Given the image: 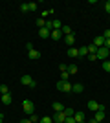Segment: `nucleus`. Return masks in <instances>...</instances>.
<instances>
[{"instance_id": "nucleus-1", "label": "nucleus", "mask_w": 110, "mask_h": 123, "mask_svg": "<svg viewBox=\"0 0 110 123\" xmlns=\"http://www.w3.org/2000/svg\"><path fill=\"white\" fill-rule=\"evenodd\" d=\"M22 110H24L26 114H29V116L35 112V105H33L31 99H24V101H22Z\"/></svg>"}, {"instance_id": "nucleus-2", "label": "nucleus", "mask_w": 110, "mask_h": 123, "mask_svg": "<svg viewBox=\"0 0 110 123\" xmlns=\"http://www.w3.org/2000/svg\"><path fill=\"white\" fill-rule=\"evenodd\" d=\"M108 55H110V50L108 48H99V50H97V53H95V59H99V61H106V59H108Z\"/></svg>"}, {"instance_id": "nucleus-3", "label": "nucleus", "mask_w": 110, "mask_h": 123, "mask_svg": "<svg viewBox=\"0 0 110 123\" xmlns=\"http://www.w3.org/2000/svg\"><path fill=\"white\" fill-rule=\"evenodd\" d=\"M20 83L24 85V86H29V88H35L37 86V83L31 79V75H22L20 77Z\"/></svg>"}, {"instance_id": "nucleus-4", "label": "nucleus", "mask_w": 110, "mask_h": 123, "mask_svg": "<svg viewBox=\"0 0 110 123\" xmlns=\"http://www.w3.org/2000/svg\"><path fill=\"white\" fill-rule=\"evenodd\" d=\"M50 37H52L53 41H61L64 35H63V31H61V30H53L52 33H50Z\"/></svg>"}, {"instance_id": "nucleus-5", "label": "nucleus", "mask_w": 110, "mask_h": 123, "mask_svg": "<svg viewBox=\"0 0 110 123\" xmlns=\"http://www.w3.org/2000/svg\"><path fill=\"white\" fill-rule=\"evenodd\" d=\"M64 42L68 44V48L73 46V42H75V37H73V33H70V35H64Z\"/></svg>"}, {"instance_id": "nucleus-6", "label": "nucleus", "mask_w": 110, "mask_h": 123, "mask_svg": "<svg viewBox=\"0 0 110 123\" xmlns=\"http://www.w3.org/2000/svg\"><path fill=\"white\" fill-rule=\"evenodd\" d=\"M92 44H95V46H97V48H103V46H105V39H103V35L95 37V39H94V42H92Z\"/></svg>"}, {"instance_id": "nucleus-7", "label": "nucleus", "mask_w": 110, "mask_h": 123, "mask_svg": "<svg viewBox=\"0 0 110 123\" xmlns=\"http://www.w3.org/2000/svg\"><path fill=\"white\" fill-rule=\"evenodd\" d=\"M55 123H64V119H66V116H64V112H55Z\"/></svg>"}, {"instance_id": "nucleus-8", "label": "nucleus", "mask_w": 110, "mask_h": 123, "mask_svg": "<svg viewBox=\"0 0 110 123\" xmlns=\"http://www.w3.org/2000/svg\"><path fill=\"white\" fill-rule=\"evenodd\" d=\"M50 33H52V31L46 30V28H41V30H39V37H41V39H48V37H50Z\"/></svg>"}, {"instance_id": "nucleus-9", "label": "nucleus", "mask_w": 110, "mask_h": 123, "mask_svg": "<svg viewBox=\"0 0 110 123\" xmlns=\"http://www.w3.org/2000/svg\"><path fill=\"white\" fill-rule=\"evenodd\" d=\"M52 108L55 110V112H63V110H64V105H63V103H59V101H55L52 105Z\"/></svg>"}, {"instance_id": "nucleus-10", "label": "nucleus", "mask_w": 110, "mask_h": 123, "mask_svg": "<svg viewBox=\"0 0 110 123\" xmlns=\"http://www.w3.org/2000/svg\"><path fill=\"white\" fill-rule=\"evenodd\" d=\"M84 90V86L81 85V83H75V85H72V92H77V94H81Z\"/></svg>"}, {"instance_id": "nucleus-11", "label": "nucleus", "mask_w": 110, "mask_h": 123, "mask_svg": "<svg viewBox=\"0 0 110 123\" xmlns=\"http://www.w3.org/2000/svg\"><path fill=\"white\" fill-rule=\"evenodd\" d=\"M66 72L70 74V75H75V74L79 72V68H77V64H68V70Z\"/></svg>"}, {"instance_id": "nucleus-12", "label": "nucleus", "mask_w": 110, "mask_h": 123, "mask_svg": "<svg viewBox=\"0 0 110 123\" xmlns=\"http://www.w3.org/2000/svg\"><path fill=\"white\" fill-rule=\"evenodd\" d=\"M2 103H4V105H11V103H13V98H11L9 94H2Z\"/></svg>"}, {"instance_id": "nucleus-13", "label": "nucleus", "mask_w": 110, "mask_h": 123, "mask_svg": "<svg viewBox=\"0 0 110 123\" xmlns=\"http://www.w3.org/2000/svg\"><path fill=\"white\" fill-rule=\"evenodd\" d=\"M28 55H29V59L31 61H35V59H41V53L37 50H31V51H28Z\"/></svg>"}, {"instance_id": "nucleus-14", "label": "nucleus", "mask_w": 110, "mask_h": 123, "mask_svg": "<svg viewBox=\"0 0 110 123\" xmlns=\"http://www.w3.org/2000/svg\"><path fill=\"white\" fill-rule=\"evenodd\" d=\"M68 57H79V48H68Z\"/></svg>"}, {"instance_id": "nucleus-15", "label": "nucleus", "mask_w": 110, "mask_h": 123, "mask_svg": "<svg viewBox=\"0 0 110 123\" xmlns=\"http://www.w3.org/2000/svg\"><path fill=\"white\" fill-rule=\"evenodd\" d=\"M88 108H90V110H94V112H97V108H99V103L92 99V101H88Z\"/></svg>"}, {"instance_id": "nucleus-16", "label": "nucleus", "mask_w": 110, "mask_h": 123, "mask_svg": "<svg viewBox=\"0 0 110 123\" xmlns=\"http://www.w3.org/2000/svg\"><path fill=\"white\" fill-rule=\"evenodd\" d=\"M73 119H75V123L84 121V114H83V112H75V114H73Z\"/></svg>"}, {"instance_id": "nucleus-17", "label": "nucleus", "mask_w": 110, "mask_h": 123, "mask_svg": "<svg viewBox=\"0 0 110 123\" xmlns=\"http://www.w3.org/2000/svg\"><path fill=\"white\" fill-rule=\"evenodd\" d=\"M79 57H88V48H86V46L79 48Z\"/></svg>"}, {"instance_id": "nucleus-18", "label": "nucleus", "mask_w": 110, "mask_h": 123, "mask_svg": "<svg viewBox=\"0 0 110 123\" xmlns=\"http://www.w3.org/2000/svg\"><path fill=\"white\" fill-rule=\"evenodd\" d=\"M94 119L97 123H101L103 119H105V112H95V116H94Z\"/></svg>"}, {"instance_id": "nucleus-19", "label": "nucleus", "mask_w": 110, "mask_h": 123, "mask_svg": "<svg viewBox=\"0 0 110 123\" xmlns=\"http://www.w3.org/2000/svg\"><path fill=\"white\" fill-rule=\"evenodd\" d=\"M86 48H88V53H92V55H95V53H97V50H99L95 44H90V46H86Z\"/></svg>"}, {"instance_id": "nucleus-20", "label": "nucleus", "mask_w": 110, "mask_h": 123, "mask_svg": "<svg viewBox=\"0 0 110 123\" xmlns=\"http://www.w3.org/2000/svg\"><path fill=\"white\" fill-rule=\"evenodd\" d=\"M63 92H72V85H70L68 81L63 83Z\"/></svg>"}, {"instance_id": "nucleus-21", "label": "nucleus", "mask_w": 110, "mask_h": 123, "mask_svg": "<svg viewBox=\"0 0 110 123\" xmlns=\"http://www.w3.org/2000/svg\"><path fill=\"white\" fill-rule=\"evenodd\" d=\"M61 31H63V35H70V33H72V28H70V26H64V24H63Z\"/></svg>"}, {"instance_id": "nucleus-22", "label": "nucleus", "mask_w": 110, "mask_h": 123, "mask_svg": "<svg viewBox=\"0 0 110 123\" xmlns=\"http://www.w3.org/2000/svg\"><path fill=\"white\" fill-rule=\"evenodd\" d=\"M63 112H64V116H66V118H70V116H73V114H75V110H73V108H64Z\"/></svg>"}, {"instance_id": "nucleus-23", "label": "nucleus", "mask_w": 110, "mask_h": 123, "mask_svg": "<svg viewBox=\"0 0 110 123\" xmlns=\"http://www.w3.org/2000/svg\"><path fill=\"white\" fill-rule=\"evenodd\" d=\"M103 70L110 74V61H108V59H106V61H103Z\"/></svg>"}, {"instance_id": "nucleus-24", "label": "nucleus", "mask_w": 110, "mask_h": 123, "mask_svg": "<svg viewBox=\"0 0 110 123\" xmlns=\"http://www.w3.org/2000/svg\"><path fill=\"white\" fill-rule=\"evenodd\" d=\"M63 28V22L61 20H53V30H61Z\"/></svg>"}, {"instance_id": "nucleus-25", "label": "nucleus", "mask_w": 110, "mask_h": 123, "mask_svg": "<svg viewBox=\"0 0 110 123\" xmlns=\"http://www.w3.org/2000/svg\"><path fill=\"white\" fill-rule=\"evenodd\" d=\"M0 94H9V88H7V85H0Z\"/></svg>"}, {"instance_id": "nucleus-26", "label": "nucleus", "mask_w": 110, "mask_h": 123, "mask_svg": "<svg viewBox=\"0 0 110 123\" xmlns=\"http://www.w3.org/2000/svg\"><path fill=\"white\" fill-rule=\"evenodd\" d=\"M37 26H39V30L44 28V26H46V20H44V18H37Z\"/></svg>"}, {"instance_id": "nucleus-27", "label": "nucleus", "mask_w": 110, "mask_h": 123, "mask_svg": "<svg viewBox=\"0 0 110 123\" xmlns=\"http://www.w3.org/2000/svg\"><path fill=\"white\" fill-rule=\"evenodd\" d=\"M70 79V74L68 72H61V81H68Z\"/></svg>"}, {"instance_id": "nucleus-28", "label": "nucleus", "mask_w": 110, "mask_h": 123, "mask_svg": "<svg viewBox=\"0 0 110 123\" xmlns=\"http://www.w3.org/2000/svg\"><path fill=\"white\" fill-rule=\"evenodd\" d=\"M29 121H31V123H39V116H37V114L33 112L31 116H29Z\"/></svg>"}, {"instance_id": "nucleus-29", "label": "nucleus", "mask_w": 110, "mask_h": 123, "mask_svg": "<svg viewBox=\"0 0 110 123\" xmlns=\"http://www.w3.org/2000/svg\"><path fill=\"white\" fill-rule=\"evenodd\" d=\"M41 123H53V118H50V116H44V118L41 119Z\"/></svg>"}, {"instance_id": "nucleus-30", "label": "nucleus", "mask_w": 110, "mask_h": 123, "mask_svg": "<svg viewBox=\"0 0 110 123\" xmlns=\"http://www.w3.org/2000/svg\"><path fill=\"white\" fill-rule=\"evenodd\" d=\"M20 11H22V13H28V11H29V4H22L20 6Z\"/></svg>"}, {"instance_id": "nucleus-31", "label": "nucleus", "mask_w": 110, "mask_h": 123, "mask_svg": "<svg viewBox=\"0 0 110 123\" xmlns=\"http://www.w3.org/2000/svg\"><path fill=\"white\" fill-rule=\"evenodd\" d=\"M37 7H39V4H35V2H29V11H37Z\"/></svg>"}, {"instance_id": "nucleus-32", "label": "nucleus", "mask_w": 110, "mask_h": 123, "mask_svg": "<svg viewBox=\"0 0 110 123\" xmlns=\"http://www.w3.org/2000/svg\"><path fill=\"white\" fill-rule=\"evenodd\" d=\"M103 39H105V41H106V39H110V30H105V33H103Z\"/></svg>"}, {"instance_id": "nucleus-33", "label": "nucleus", "mask_w": 110, "mask_h": 123, "mask_svg": "<svg viewBox=\"0 0 110 123\" xmlns=\"http://www.w3.org/2000/svg\"><path fill=\"white\" fill-rule=\"evenodd\" d=\"M64 123H75V119H73V116H70V118L64 119Z\"/></svg>"}, {"instance_id": "nucleus-34", "label": "nucleus", "mask_w": 110, "mask_h": 123, "mask_svg": "<svg viewBox=\"0 0 110 123\" xmlns=\"http://www.w3.org/2000/svg\"><path fill=\"white\" fill-rule=\"evenodd\" d=\"M63 83H64V81H59L57 85H55V88H57V90H63Z\"/></svg>"}, {"instance_id": "nucleus-35", "label": "nucleus", "mask_w": 110, "mask_h": 123, "mask_svg": "<svg viewBox=\"0 0 110 123\" xmlns=\"http://www.w3.org/2000/svg\"><path fill=\"white\" fill-rule=\"evenodd\" d=\"M105 9H106V13H108V15H110V0H108V2H106V4H105Z\"/></svg>"}, {"instance_id": "nucleus-36", "label": "nucleus", "mask_w": 110, "mask_h": 123, "mask_svg": "<svg viewBox=\"0 0 110 123\" xmlns=\"http://www.w3.org/2000/svg\"><path fill=\"white\" fill-rule=\"evenodd\" d=\"M105 108H106L105 105H101V103H99V108H97V112H105Z\"/></svg>"}, {"instance_id": "nucleus-37", "label": "nucleus", "mask_w": 110, "mask_h": 123, "mask_svg": "<svg viewBox=\"0 0 110 123\" xmlns=\"http://www.w3.org/2000/svg\"><path fill=\"white\" fill-rule=\"evenodd\" d=\"M26 50H28V51L33 50V44H31V42H28V44H26Z\"/></svg>"}, {"instance_id": "nucleus-38", "label": "nucleus", "mask_w": 110, "mask_h": 123, "mask_svg": "<svg viewBox=\"0 0 110 123\" xmlns=\"http://www.w3.org/2000/svg\"><path fill=\"white\" fill-rule=\"evenodd\" d=\"M105 48H108V50H110V39H106V41H105Z\"/></svg>"}, {"instance_id": "nucleus-39", "label": "nucleus", "mask_w": 110, "mask_h": 123, "mask_svg": "<svg viewBox=\"0 0 110 123\" xmlns=\"http://www.w3.org/2000/svg\"><path fill=\"white\" fill-rule=\"evenodd\" d=\"M2 121H4V114L0 112V123H2Z\"/></svg>"}, {"instance_id": "nucleus-40", "label": "nucleus", "mask_w": 110, "mask_h": 123, "mask_svg": "<svg viewBox=\"0 0 110 123\" xmlns=\"http://www.w3.org/2000/svg\"><path fill=\"white\" fill-rule=\"evenodd\" d=\"M20 123H31V121H29V119H22Z\"/></svg>"}, {"instance_id": "nucleus-41", "label": "nucleus", "mask_w": 110, "mask_h": 123, "mask_svg": "<svg viewBox=\"0 0 110 123\" xmlns=\"http://www.w3.org/2000/svg\"><path fill=\"white\" fill-rule=\"evenodd\" d=\"M88 123H97V121H95V119H90V121Z\"/></svg>"}, {"instance_id": "nucleus-42", "label": "nucleus", "mask_w": 110, "mask_h": 123, "mask_svg": "<svg viewBox=\"0 0 110 123\" xmlns=\"http://www.w3.org/2000/svg\"><path fill=\"white\" fill-rule=\"evenodd\" d=\"M79 123H84V121H79Z\"/></svg>"}]
</instances>
